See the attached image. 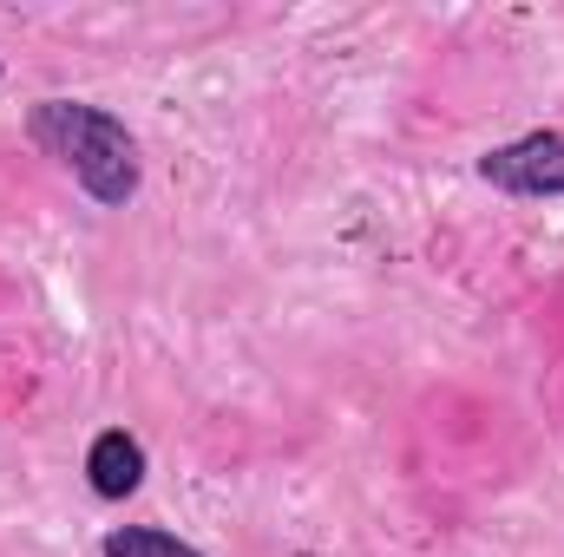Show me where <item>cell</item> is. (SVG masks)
<instances>
[{"label": "cell", "mask_w": 564, "mask_h": 557, "mask_svg": "<svg viewBox=\"0 0 564 557\" xmlns=\"http://www.w3.org/2000/svg\"><path fill=\"white\" fill-rule=\"evenodd\" d=\"M106 557H204L197 545H184V538H171V532H158V525H119V532H106Z\"/></svg>", "instance_id": "4"}, {"label": "cell", "mask_w": 564, "mask_h": 557, "mask_svg": "<svg viewBox=\"0 0 564 557\" xmlns=\"http://www.w3.org/2000/svg\"><path fill=\"white\" fill-rule=\"evenodd\" d=\"M479 177L512 197H564V132H525L479 157Z\"/></svg>", "instance_id": "2"}, {"label": "cell", "mask_w": 564, "mask_h": 557, "mask_svg": "<svg viewBox=\"0 0 564 557\" xmlns=\"http://www.w3.org/2000/svg\"><path fill=\"white\" fill-rule=\"evenodd\" d=\"M26 132L40 151H53L73 184L106 204V210H126L139 197V144L132 132L106 112V106H79V99H40L26 112Z\"/></svg>", "instance_id": "1"}, {"label": "cell", "mask_w": 564, "mask_h": 557, "mask_svg": "<svg viewBox=\"0 0 564 557\" xmlns=\"http://www.w3.org/2000/svg\"><path fill=\"white\" fill-rule=\"evenodd\" d=\"M86 479L99 499H132L144 485V446L126 426H106L93 446H86Z\"/></svg>", "instance_id": "3"}]
</instances>
